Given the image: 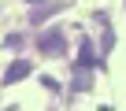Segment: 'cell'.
<instances>
[{
    "instance_id": "obj_3",
    "label": "cell",
    "mask_w": 126,
    "mask_h": 111,
    "mask_svg": "<svg viewBox=\"0 0 126 111\" xmlns=\"http://www.w3.org/2000/svg\"><path fill=\"white\" fill-rule=\"evenodd\" d=\"M26 74H30V63H26V59H19V63H11V67H8V74H4V82L11 85V82H22Z\"/></svg>"
},
{
    "instance_id": "obj_1",
    "label": "cell",
    "mask_w": 126,
    "mask_h": 111,
    "mask_svg": "<svg viewBox=\"0 0 126 111\" xmlns=\"http://www.w3.org/2000/svg\"><path fill=\"white\" fill-rule=\"evenodd\" d=\"M37 48H41V56H63L67 41H63V33H59V30H48V33H41Z\"/></svg>"
},
{
    "instance_id": "obj_2",
    "label": "cell",
    "mask_w": 126,
    "mask_h": 111,
    "mask_svg": "<svg viewBox=\"0 0 126 111\" xmlns=\"http://www.w3.org/2000/svg\"><path fill=\"white\" fill-rule=\"evenodd\" d=\"M100 63V56L93 48V41H82V52H78V67H96Z\"/></svg>"
},
{
    "instance_id": "obj_5",
    "label": "cell",
    "mask_w": 126,
    "mask_h": 111,
    "mask_svg": "<svg viewBox=\"0 0 126 111\" xmlns=\"http://www.w3.org/2000/svg\"><path fill=\"white\" fill-rule=\"evenodd\" d=\"M30 4H37V0H30Z\"/></svg>"
},
{
    "instance_id": "obj_4",
    "label": "cell",
    "mask_w": 126,
    "mask_h": 111,
    "mask_svg": "<svg viewBox=\"0 0 126 111\" xmlns=\"http://www.w3.org/2000/svg\"><path fill=\"white\" fill-rule=\"evenodd\" d=\"M89 85H93V74H89V67H78V78L71 82V89H74V93H82V89H89Z\"/></svg>"
}]
</instances>
